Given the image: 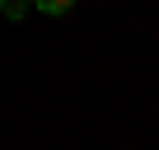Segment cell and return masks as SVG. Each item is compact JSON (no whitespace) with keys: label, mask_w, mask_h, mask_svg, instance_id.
Listing matches in <instances>:
<instances>
[{"label":"cell","mask_w":159,"mask_h":150,"mask_svg":"<svg viewBox=\"0 0 159 150\" xmlns=\"http://www.w3.org/2000/svg\"><path fill=\"white\" fill-rule=\"evenodd\" d=\"M28 10H33V0H0V14H5L10 24H19Z\"/></svg>","instance_id":"1"},{"label":"cell","mask_w":159,"mask_h":150,"mask_svg":"<svg viewBox=\"0 0 159 150\" xmlns=\"http://www.w3.org/2000/svg\"><path fill=\"white\" fill-rule=\"evenodd\" d=\"M33 10H42V14H70L75 0H33Z\"/></svg>","instance_id":"2"}]
</instances>
